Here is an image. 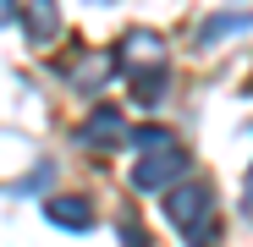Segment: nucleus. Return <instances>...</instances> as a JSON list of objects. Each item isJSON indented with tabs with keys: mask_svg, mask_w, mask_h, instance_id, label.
<instances>
[{
	"mask_svg": "<svg viewBox=\"0 0 253 247\" xmlns=\"http://www.w3.org/2000/svg\"><path fill=\"white\" fill-rule=\"evenodd\" d=\"M165 209H171V220L193 236V247L209 242V236H204V209H209V187H204V181H187L182 192H171V203H165Z\"/></svg>",
	"mask_w": 253,
	"mask_h": 247,
	"instance_id": "obj_1",
	"label": "nucleus"
},
{
	"mask_svg": "<svg viewBox=\"0 0 253 247\" xmlns=\"http://www.w3.org/2000/svg\"><path fill=\"white\" fill-rule=\"evenodd\" d=\"M182 165H187V159H182L176 148H165L160 159H143L138 171H132V187H143V192H154V187H165V176H182Z\"/></svg>",
	"mask_w": 253,
	"mask_h": 247,
	"instance_id": "obj_2",
	"label": "nucleus"
},
{
	"mask_svg": "<svg viewBox=\"0 0 253 247\" xmlns=\"http://www.w3.org/2000/svg\"><path fill=\"white\" fill-rule=\"evenodd\" d=\"M50 220H61L66 231H83L94 214H88V203H83V198H55V203H50Z\"/></svg>",
	"mask_w": 253,
	"mask_h": 247,
	"instance_id": "obj_3",
	"label": "nucleus"
},
{
	"mask_svg": "<svg viewBox=\"0 0 253 247\" xmlns=\"http://www.w3.org/2000/svg\"><path fill=\"white\" fill-rule=\"evenodd\" d=\"M83 138H88V143H116L121 138V115L116 110H94V121L83 127Z\"/></svg>",
	"mask_w": 253,
	"mask_h": 247,
	"instance_id": "obj_4",
	"label": "nucleus"
},
{
	"mask_svg": "<svg viewBox=\"0 0 253 247\" xmlns=\"http://www.w3.org/2000/svg\"><path fill=\"white\" fill-rule=\"evenodd\" d=\"M132 138H138V148H165V132H154V127L149 132H132Z\"/></svg>",
	"mask_w": 253,
	"mask_h": 247,
	"instance_id": "obj_5",
	"label": "nucleus"
}]
</instances>
